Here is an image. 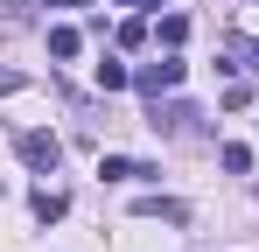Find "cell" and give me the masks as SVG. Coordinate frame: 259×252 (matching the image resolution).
Listing matches in <instances>:
<instances>
[{
  "label": "cell",
  "instance_id": "1",
  "mask_svg": "<svg viewBox=\"0 0 259 252\" xmlns=\"http://www.w3.org/2000/svg\"><path fill=\"white\" fill-rule=\"evenodd\" d=\"M14 147H21V161L35 168V175H56V161H63V140L56 133H21Z\"/></svg>",
  "mask_w": 259,
  "mask_h": 252
},
{
  "label": "cell",
  "instance_id": "2",
  "mask_svg": "<svg viewBox=\"0 0 259 252\" xmlns=\"http://www.w3.org/2000/svg\"><path fill=\"white\" fill-rule=\"evenodd\" d=\"M182 70H189L182 56H161V63H147L133 84H140V98H161V91H175V84H182Z\"/></svg>",
  "mask_w": 259,
  "mask_h": 252
},
{
  "label": "cell",
  "instance_id": "3",
  "mask_svg": "<svg viewBox=\"0 0 259 252\" xmlns=\"http://www.w3.org/2000/svg\"><path fill=\"white\" fill-rule=\"evenodd\" d=\"M98 175H105V182H154L161 168H154V161H126V154H105Z\"/></svg>",
  "mask_w": 259,
  "mask_h": 252
},
{
  "label": "cell",
  "instance_id": "4",
  "mask_svg": "<svg viewBox=\"0 0 259 252\" xmlns=\"http://www.w3.org/2000/svg\"><path fill=\"white\" fill-rule=\"evenodd\" d=\"M28 210H35V224H63V217H70V196H63V189H35Z\"/></svg>",
  "mask_w": 259,
  "mask_h": 252
},
{
  "label": "cell",
  "instance_id": "5",
  "mask_svg": "<svg viewBox=\"0 0 259 252\" xmlns=\"http://www.w3.org/2000/svg\"><path fill=\"white\" fill-rule=\"evenodd\" d=\"M133 210H140V217H168V224H189V210L175 203V196H140Z\"/></svg>",
  "mask_w": 259,
  "mask_h": 252
},
{
  "label": "cell",
  "instance_id": "6",
  "mask_svg": "<svg viewBox=\"0 0 259 252\" xmlns=\"http://www.w3.org/2000/svg\"><path fill=\"white\" fill-rule=\"evenodd\" d=\"M77 49H84V35H77V28H49V56H56V63H70Z\"/></svg>",
  "mask_w": 259,
  "mask_h": 252
},
{
  "label": "cell",
  "instance_id": "7",
  "mask_svg": "<svg viewBox=\"0 0 259 252\" xmlns=\"http://www.w3.org/2000/svg\"><path fill=\"white\" fill-rule=\"evenodd\" d=\"M217 161H224V175H245V168H252V147H245V140H224Z\"/></svg>",
  "mask_w": 259,
  "mask_h": 252
},
{
  "label": "cell",
  "instance_id": "8",
  "mask_svg": "<svg viewBox=\"0 0 259 252\" xmlns=\"http://www.w3.org/2000/svg\"><path fill=\"white\" fill-rule=\"evenodd\" d=\"M224 70H259V42L231 35V63H224Z\"/></svg>",
  "mask_w": 259,
  "mask_h": 252
},
{
  "label": "cell",
  "instance_id": "9",
  "mask_svg": "<svg viewBox=\"0 0 259 252\" xmlns=\"http://www.w3.org/2000/svg\"><path fill=\"white\" fill-rule=\"evenodd\" d=\"M126 84H133V70H126V63H112V56L98 63V91H126Z\"/></svg>",
  "mask_w": 259,
  "mask_h": 252
},
{
  "label": "cell",
  "instance_id": "10",
  "mask_svg": "<svg viewBox=\"0 0 259 252\" xmlns=\"http://www.w3.org/2000/svg\"><path fill=\"white\" fill-rule=\"evenodd\" d=\"M119 42H126V49H140V42H147V21H140V14H133V21H119Z\"/></svg>",
  "mask_w": 259,
  "mask_h": 252
},
{
  "label": "cell",
  "instance_id": "11",
  "mask_svg": "<svg viewBox=\"0 0 259 252\" xmlns=\"http://www.w3.org/2000/svg\"><path fill=\"white\" fill-rule=\"evenodd\" d=\"M7 91H21V70H0V98H7Z\"/></svg>",
  "mask_w": 259,
  "mask_h": 252
},
{
  "label": "cell",
  "instance_id": "12",
  "mask_svg": "<svg viewBox=\"0 0 259 252\" xmlns=\"http://www.w3.org/2000/svg\"><path fill=\"white\" fill-rule=\"evenodd\" d=\"M56 7H84V0H56Z\"/></svg>",
  "mask_w": 259,
  "mask_h": 252
}]
</instances>
